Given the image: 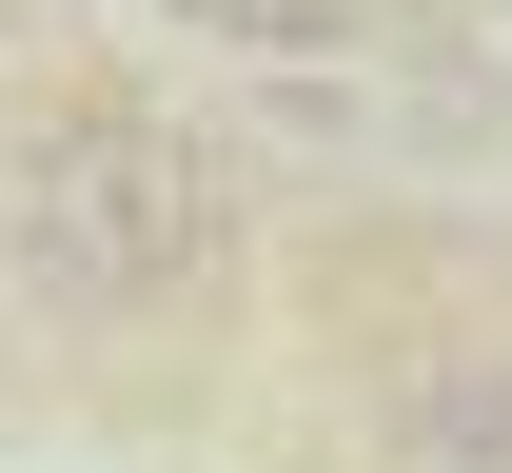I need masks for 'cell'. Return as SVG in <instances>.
<instances>
[{"label":"cell","mask_w":512,"mask_h":473,"mask_svg":"<svg viewBox=\"0 0 512 473\" xmlns=\"http://www.w3.org/2000/svg\"><path fill=\"white\" fill-rule=\"evenodd\" d=\"M0 217H20V276L79 296V316H158V296L217 276V158H197L178 119H138V99L40 119L20 178H0Z\"/></svg>","instance_id":"6da1fadb"},{"label":"cell","mask_w":512,"mask_h":473,"mask_svg":"<svg viewBox=\"0 0 512 473\" xmlns=\"http://www.w3.org/2000/svg\"><path fill=\"white\" fill-rule=\"evenodd\" d=\"M394 454L414 473H512V375L493 355H434V375L394 395Z\"/></svg>","instance_id":"7a4b0ae2"},{"label":"cell","mask_w":512,"mask_h":473,"mask_svg":"<svg viewBox=\"0 0 512 473\" xmlns=\"http://www.w3.org/2000/svg\"><path fill=\"white\" fill-rule=\"evenodd\" d=\"M197 40H256V60H335L355 40V0H178Z\"/></svg>","instance_id":"3957f363"}]
</instances>
